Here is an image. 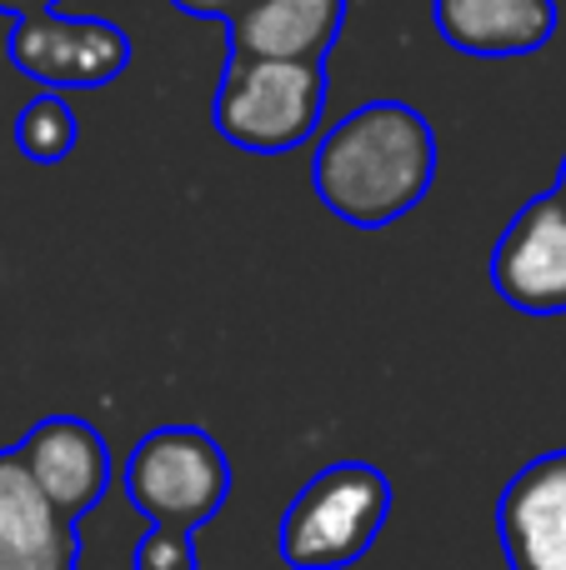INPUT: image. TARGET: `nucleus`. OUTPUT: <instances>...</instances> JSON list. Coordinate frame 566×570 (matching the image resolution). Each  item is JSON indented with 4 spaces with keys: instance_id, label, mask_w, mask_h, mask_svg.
<instances>
[{
    "instance_id": "f257e3e1",
    "label": "nucleus",
    "mask_w": 566,
    "mask_h": 570,
    "mask_svg": "<svg viewBox=\"0 0 566 570\" xmlns=\"http://www.w3.org/2000/svg\"><path fill=\"white\" fill-rule=\"evenodd\" d=\"M437 180L431 120L407 100H367L347 110L311 156V190L336 220L357 230L397 226L427 200Z\"/></svg>"
},
{
    "instance_id": "f03ea898",
    "label": "nucleus",
    "mask_w": 566,
    "mask_h": 570,
    "mask_svg": "<svg viewBox=\"0 0 566 570\" xmlns=\"http://www.w3.org/2000/svg\"><path fill=\"white\" fill-rule=\"evenodd\" d=\"M326 60H236L226 56L211 120L236 150L286 156L306 146L326 116Z\"/></svg>"
},
{
    "instance_id": "7ed1b4c3",
    "label": "nucleus",
    "mask_w": 566,
    "mask_h": 570,
    "mask_svg": "<svg viewBox=\"0 0 566 570\" xmlns=\"http://www.w3.org/2000/svg\"><path fill=\"white\" fill-rule=\"evenodd\" d=\"M391 515V481L367 461L316 471L286 505L276 551L291 570H347L377 546Z\"/></svg>"
},
{
    "instance_id": "20e7f679",
    "label": "nucleus",
    "mask_w": 566,
    "mask_h": 570,
    "mask_svg": "<svg viewBox=\"0 0 566 570\" xmlns=\"http://www.w3.org/2000/svg\"><path fill=\"white\" fill-rule=\"evenodd\" d=\"M231 495V461L201 425H156L126 461V501L156 531L196 535Z\"/></svg>"
},
{
    "instance_id": "39448f33",
    "label": "nucleus",
    "mask_w": 566,
    "mask_h": 570,
    "mask_svg": "<svg viewBox=\"0 0 566 570\" xmlns=\"http://www.w3.org/2000/svg\"><path fill=\"white\" fill-rule=\"evenodd\" d=\"M10 66L46 90H100L130 66V36L100 16H20L6 46Z\"/></svg>"
},
{
    "instance_id": "423d86ee",
    "label": "nucleus",
    "mask_w": 566,
    "mask_h": 570,
    "mask_svg": "<svg viewBox=\"0 0 566 570\" xmlns=\"http://www.w3.org/2000/svg\"><path fill=\"white\" fill-rule=\"evenodd\" d=\"M491 285L521 315L566 311V200L557 190L531 196L507 220L491 250Z\"/></svg>"
},
{
    "instance_id": "0eeeda50",
    "label": "nucleus",
    "mask_w": 566,
    "mask_h": 570,
    "mask_svg": "<svg viewBox=\"0 0 566 570\" xmlns=\"http://www.w3.org/2000/svg\"><path fill=\"white\" fill-rule=\"evenodd\" d=\"M16 461L30 475V485L70 525L86 511H96L110 491V445L80 415H46V421H36L26 431V441L16 445Z\"/></svg>"
},
{
    "instance_id": "6e6552de",
    "label": "nucleus",
    "mask_w": 566,
    "mask_h": 570,
    "mask_svg": "<svg viewBox=\"0 0 566 570\" xmlns=\"http://www.w3.org/2000/svg\"><path fill=\"white\" fill-rule=\"evenodd\" d=\"M507 570H566V451L527 461L497 505Z\"/></svg>"
},
{
    "instance_id": "1a4fd4ad",
    "label": "nucleus",
    "mask_w": 566,
    "mask_h": 570,
    "mask_svg": "<svg viewBox=\"0 0 566 570\" xmlns=\"http://www.w3.org/2000/svg\"><path fill=\"white\" fill-rule=\"evenodd\" d=\"M431 26L477 60L537 56L557 36V0H431Z\"/></svg>"
},
{
    "instance_id": "9d476101",
    "label": "nucleus",
    "mask_w": 566,
    "mask_h": 570,
    "mask_svg": "<svg viewBox=\"0 0 566 570\" xmlns=\"http://www.w3.org/2000/svg\"><path fill=\"white\" fill-rule=\"evenodd\" d=\"M347 26V0H246L226 20L236 60H326Z\"/></svg>"
},
{
    "instance_id": "9b49d317",
    "label": "nucleus",
    "mask_w": 566,
    "mask_h": 570,
    "mask_svg": "<svg viewBox=\"0 0 566 570\" xmlns=\"http://www.w3.org/2000/svg\"><path fill=\"white\" fill-rule=\"evenodd\" d=\"M76 525L30 485L16 451H0V570H76Z\"/></svg>"
},
{
    "instance_id": "f8f14e48",
    "label": "nucleus",
    "mask_w": 566,
    "mask_h": 570,
    "mask_svg": "<svg viewBox=\"0 0 566 570\" xmlns=\"http://www.w3.org/2000/svg\"><path fill=\"white\" fill-rule=\"evenodd\" d=\"M76 110H70L66 90H40L20 106L16 116V150L36 166H56L76 150Z\"/></svg>"
},
{
    "instance_id": "ddd939ff",
    "label": "nucleus",
    "mask_w": 566,
    "mask_h": 570,
    "mask_svg": "<svg viewBox=\"0 0 566 570\" xmlns=\"http://www.w3.org/2000/svg\"><path fill=\"white\" fill-rule=\"evenodd\" d=\"M136 570H196V546L186 531H156L150 525L136 551Z\"/></svg>"
},
{
    "instance_id": "4468645a",
    "label": "nucleus",
    "mask_w": 566,
    "mask_h": 570,
    "mask_svg": "<svg viewBox=\"0 0 566 570\" xmlns=\"http://www.w3.org/2000/svg\"><path fill=\"white\" fill-rule=\"evenodd\" d=\"M170 6H176L180 16H201V20H221V26H226L246 0H170Z\"/></svg>"
},
{
    "instance_id": "2eb2a0df",
    "label": "nucleus",
    "mask_w": 566,
    "mask_h": 570,
    "mask_svg": "<svg viewBox=\"0 0 566 570\" xmlns=\"http://www.w3.org/2000/svg\"><path fill=\"white\" fill-rule=\"evenodd\" d=\"M60 0H0V16L20 20V16H40V10H56Z\"/></svg>"
},
{
    "instance_id": "dca6fc26",
    "label": "nucleus",
    "mask_w": 566,
    "mask_h": 570,
    "mask_svg": "<svg viewBox=\"0 0 566 570\" xmlns=\"http://www.w3.org/2000/svg\"><path fill=\"white\" fill-rule=\"evenodd\" d=\"M552 190H557V196L566 200V160H562V176H557V186H552Z\"/></svg>"
}]
</instances>
